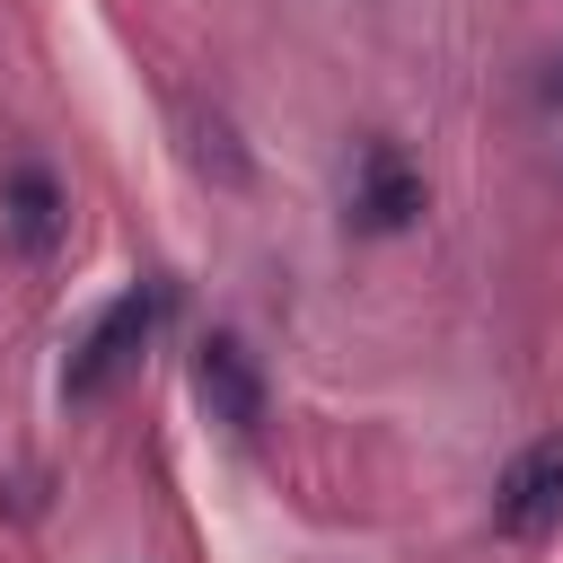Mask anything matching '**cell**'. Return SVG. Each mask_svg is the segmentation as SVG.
Listing matches in <instances>:
<instances>
[{
    "mask_svg": "<svg viewBox=\"0 0 563 563\" xmlns=\"http://www.w3.org/2000/svg\"><path fill=\"white\" fill-rule=\"evenodd\" d=\"M158 317H167V290H158V282H132V290H123V299H114V308L88 325V343L70 352L62 396H70V405H97V396H106V387H114V378H123V369L150 352Z\"/></svg>",
    "mask_w": 563,
    "mask_h": 563,
    "instance_id": "cell-1",
    "label": "cell"
},
{
    "mask_svg": "<svg viewBox=\"0 0 563 563\" xmlns=\"http://www.w3.org/2000/svg\"><path fill=\"white\" fill-rule=\"evenodd\" d=\"M554 519H563V431L528 440V449L501 466V484H493V528H501L510 545L545 537Z\"/></svg>",
    "mask_w": 563,
    "mask_h": 563,
    "instance_id": "cell-2",
    "label": "cell"
},
{
    "mask_svg": "<svg viewBox=\"0 0 563 563\" xmlns=\"http://www.w3.org/2000/svg\"><path fill=\"white\" fill-rule=\"evenodd\" d=\"M352 229H369V238H387V229H405L413 211H422V176L405 167V150L396 141H361V158H352Z\"/></svg>",
    "mask_w": 563,
    "mask_h": 563,
    "instance_id": "cell-3",
    "label": "cell"
},
{
    "mask_svg": "<svg viewBox=\"0 0 563 563\" xmlns=\"http://www.w3.org/2000/svg\"><path fill=\"white\" fill-rule=\"evenodd\" d=\"M194 387H202L211 422H229V431H264V369H255V352H246L238 334H202V352H194Z\"/></svg>",
    "mask_w": 563,
    "mask_h": 563,
    "instance_id": "cell-4",
    "label": "cell"
},
{
    "mask_svg": "<svg viewBox=\"0 0 563 563\" xmlns=\"http://www.w3.org/2000/svg\"><path fill=\"white\" fill-rule=\"evenodd\" d=\"M62 185H53V167H35V158H18L9 176H0V229H9V246L26 255V264H44L53 246H62Z\"/></svg>",
    "mask_w": 563,
    "mask_h": 563,
    "instance_id": "cell-5",
    "label": "cell"
}]
</instances>
